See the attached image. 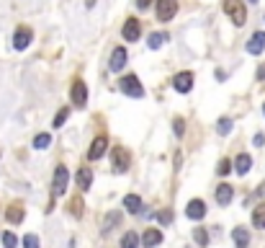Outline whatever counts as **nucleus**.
I'll return each instance as SVG.
<instances>
[{
    "label": "nucleus",
    "mask_w": 265,
    "mask_h": 248,
    "mask_svg": "<svg viewBox=\"0 0 265 248\" xmlns=\"http://www.w3.org/2000/svg\"><path fill=\"white\" fill-rule=\"evenodd\" d=\"M252 3H255V0H252Z\"/></svg>",
    "instance_id": "4c0bfd02"
},
{
    "label": "nucleus",
    "mask_w": 265,
    "mask_h": 248,
    "mask_svg": "<svg viewBox=\"0 0 265 248\" xmlns=\"http://www.w3.org/2000/svg\"><path fill=\"white\" fill-rule=\"evenodd\" d=\"M111 158H113V165H116L119 173H124L126 168H129V163H132L129 150H124V148H113V150H111Z\"/></svg>",
    "instance_id": "1a4fd4ad"
},
{
    "label": "nucleus",
    "mask_w": 265,
    "mask_h": 248,
    "mask_svg": "<svg viewBox=\"0 0 265 248\" xmlns=\"http://www.w3.org/2000/svg\"><path fill=\"white\" fill-rule=\"evenodd\" d=\"M83 207L85 205H83V199H80V197H72L70 199V215L72 217H83Z\"/></svg>",
    "instance_id": "b1692460"
},
{
    "label": "nucleus",
    "mask_w": 265,
    "mask_h": 248,
    "mask_svg": "<svg viewBox=\"0 0 265 248\" xmlns=\"http://www.w3.org/2000/svg\"><path fill=\"white\" fill-rule=\"evenodd\" d=\"M149 3H152V0H136V8L144 10V8H149Z\"/></svg>",
    "instance_id": "72a5a7b5"
},
{
    "label": "nucleus",
    "mask_w": 265,
    "mask_h": 248,
    "mask_svg": "<svg viewBox=\"0 0 265 248\" xmlns=\"http://www.w3.org/2000/svg\"><path fill=\"white\" fill-rule=\"evenodd\" d=\"M263 111H265V106H263Z\"/></svg>",
    "instance_id": "e433bc0d"
},
{
    "label": "nucleus",
    "mask_w": 265,
    "mask_h": 248,
    "mask_svg": "<svg viewBox=\"0 0 265 248\" xmlns=\"http://www.w3.org/2000/svg\"><path fill=\"white\" fill-rule=\"evenodd\" d=\"M172 88H175L178 93H188L193 88V73H188V70L178 73L175 78H172Z\"/></svg>",
    "instance_id": "0eeeda50"
},
{
    "label": "nucleus",
    "mask_w": 265,
    "mask_h": 248,
    "mask_svg": "<svg viewBox=\"0 0 265 248\" xmlns=\"http://www.w3.org/2000/svg\"><path fill=\"white\" fill-rule=\"evenodd\" d=\"M0 241H3V248H16V235L13 233H3Z\"/></svg>",
    "instance_id": "c85d7f7f"
},
{
    "label": "nucleus",
    "mask_w": 265,
    "mask_h": 248,
    "mask_svg": "<svg viewBox=\"0 0 265 248\" xmlns=\"http://www.w3.org/2000/svg\"><path fill=\"white\" fill-rule=\"evenodd\" d=\"M67 117H70V109H60V111H57V117H54V127H62V124H65V119Z\"/></svg>",
    "instance_id": "cd10ccee"
},
{
    "label": "nucleus",
    "mask_w": 265,
    "mask_h": 248,
    "mask_svg": "<svg viewBox=\"0 0 265 248\" xmlns=\"http://www.w3.org/2000/svg\"><path fill=\"white\" fill-rule=\"evenodd\" d=\"M163 41H167V34H149V49H160L163 47Z\"/></svg>",
    "instance_id": "393cba45"
},
{
    "label": "nucleus",
    "mask_w": 265,
    "mask_h": 248,
    "mask_svg": "<svg viewBox=\"0 0 265 248\" xmlns=\"http://www.w3.org/2000/svg\"><path fill=\"white\" fill-rule=\"evenodd\" d=\"M193 238H196V243H199V246H206V243H209V233H206L203 228H196Z\"/></svg>",
    "instance_id": "bb28decb"
},
{
    "label": "nucleus",
    "mask_w": 265,
    "mask_h": 248,
    "mask_svg": "<svg viewBox=\"0 0 265 248\" xmlns=\"http://www.w3.org/2000/svg\"><path fill=\"white\" fill-rule=\"evenodd\" d=\"M229 171H232V163H229V161H222V163H219V168H216L219 176H227Z\"/></svg>",
    "instance_id": "2f4dec72"
},
{
    "label": "nucleus",
    "mask_w": 265,
    "mask_h": 248,
    "mask_svg": "<svg viewBox=\"0 0 265 248\" xmlns=\"http://www.w3.org/2000/svg\"><path fill=\"white\" fill-rule=\"evenodd\" d=\"M136 246H139V235H136V233H124V238H121V248H136Z\"/></svg>",
    "instance_id": "5701e85b"
},
{
    "label": "nucleus",
    "mask_w": 265,
    "mask_h": 248,
    "mask_svg": "<svg viewBox=\"0 0 265 248\" xmlns=\"http://www.w3.org/2000/svg\"><path fill=\"white\" fill-rule=\"evenodd\" d=\"M106 148H108V140L100 134V137H96V140H93V145H90L88 158H90V161H98V158H100L103 153H106Z\"/></svg>",
    "instance_id": "ddd939ff"
},
{
    "label": "nucleus",
    "mask_w": 265,
    "mask_h": 248,
    "mask_svg": "<svg viewBox=\"0 0 265 248\" xmlns=\"http://www.w3.org/2000/svg\"><path fill=\"white\" fill-rule=\"evenodd\" d=\"M232 197H234V189L229 184H219L216 186V202H219V205H229Z\"/></svg>",
    "instance_id": "4468645a"
},
{
    "label": "nucleus",
    "mask_w": 265,
    "mask_h": 248,
    "mask_svg": "<svg viewBox=\"0 0 265 248\" xmlns=\"http://www.w3.org/2000/svg\"><path fill=\"white\" fill-rule=\"evenodd\" d=\"M5 220L13 222V225H18L21 220H24V207H21V205H10L5 209Z\"/></svg>",
    "instance_id": "f3484780"
},
{
    "label": "nucleus",
    "mask_w": 265,
    "mask_h": 248,
    "mask_svg": "<svg viewBox=\"0 0 265 248\" xmlns=\"http://www.w3.org/2000/svg\"><path fill=\"white\" fill-rule=\"evenodd\" d=\"M157 220H160V222H163V225H167V222H172V212H170V209H163V212H160V215H157Z\"/></svg>",
    "instance_id": "473e14b6"
},
{
    "label": "nucleus",
    "mask_w": 265,
    "mask_h": 248,
    "mask_svg": "<svg viewBox=\"0 0 265 248\" xmlns=\"http://www.w3.org/2000/svg\"><path fill=\"white\" fill-rule=\"evenodd\" d=\"M252 225H255V228H260V230L265 228V202L252 209Z\"/></svg>",
    "instance_id": "412c9836"
},
{
    "label": "nucleus",
    "mask_w": 265,
    "mask_h": 248,
    "mask_svg": "<svg viewBox=\"0 0 265 248\" xmlns=\"http://www.w3.org/2000/svg\"><path fill=\"white\" fill-rule=\"evenodd\" d=\"M142 243H144L147 248H155V246L163 243V233H160L157 228H149V230L142 235Z\"/></svg>",
    "instance_id": "2eb2a0df"
},
{
    "label": "nucleus",
    "mask_w": 265,
    "mask_h": 248,
    "mask_svg": "<svg viewBox=\"0 0 265 248\" xmlns=\"http://www.w3.org/2000/svg\"><path fill=\"white\" fill-rule=\"evenodd\" d=\"M224 13L232 18L234 26H245L247 10H245V3H242V0H224Z\"/></svg>",
    "instance_id": "f257e3e1"
},
{
    "label": "nucleus",
    "mask_w": 265,
    "mask_h": 248,
    "mask_svg": "<svg viewBox=\"0 0 265 248\" xmlns=\"http://www.w3.org/2000/svg\"><path fill=\"white\" fill-rule=\"evenodd\" d=\"M85 3H88V8H93V5H96V0H85Z\"/></svg>",
    "instance_id": "c9c22d12"
},
{
    "label": "nucleus",
    "mask_w": 265,
    "mask_h": 248,
    "mask_svg": "<svg viewBox=\"0 0 265 248\" xmlns=\"http://www.w3.org/2000/svg\"><path fill=\"white\" fill-rule=\"evenodd\" d=\"M232 238H234V246H237V248H247L250 233H247V228H234V230H232Z\"/></svg>",
    "instance_id": "dca6fc26"
},
{
    "label": "nucleus",
    "mask_w": 265,
    "mask_h": 248,
    "mask_svg": "<svg viewBox=\"0 0 265 248\" xmlns=\"http://www.w3.org/2000/svg\"><path fill=\"white\" fill-rule=\"evenodd\" d=\"M175 13H178V0H157V18L163 21V24L172 21Z\"/></svg>",
    "instance_id": "20e7f679"
},
{
    "label": "nucleus",
    "mask_w": 265,
    "mask_h": 248,
    "mask_svg": "<svg viewBox=\"0 0 265 248\" xmlns=\"http://www.w3.org/2000/svg\"><path fill=\"white\" fill-rule=\"evenodd\" d=\"M121 37L126 41H136L142 37V24H139V18H126V24L121 29Z\"/></svg>",
    "instance_id": "423d86ee"
},
{
    "label": "nucleus",
    "mask_w": 265,
    "mask_h": 248,
    "mask_svg": "<svg viewBox=\"0 0 265 248\" xmlns=\"http://www.w3.org/2000/svg\"><path fill=\"white\" fill-rule=\"evenodd\" d=\"M108 62H111L108 67H111L113 73L124 70V65H126V49H124V47H116V49L111 52V60H108Z\"/></svg>",
    "instance_id": "9b49d317"
},
{
    "label": "nucleus",
    "mask_w": 265,
    "mask_h": 248,
    "mask_svg": "<svg viewBox=\"0 0 265 248\" xmlns=\"http://www.w3.org/2000/svg\"><path fill=\"white\" fill-rule=\"evenodd\" d=\"M172 129H175V134H178V137H180V134L186 132V122H183L180 117H175V119H172Z\"/></svg>",
    "instance_id": "c756f323"
},
{
    "label": "nucleus",
    "mask_w": 265,
    "mask_h": 248,
    "mask_svg": "<svg viewBox=\"0 0 265 248\" xmlns=\"http://www.w3.org/2000/svg\"><path fill=\"white\" fill-rule=\"evenodd\" d=\"M186 215H188L191 220H203V215H206V205H203L201 199H191L188 207H186Z\"/></svg>",
    "instance_id": "9d476101"
},
{
    "label": "nucleus",
    "mask_w": 265,
    "mask_h": 248,
    "mask_svg": "<svg viewBox=\"0 0 265 248\" xmlns=\"http://www.w3.org/2000/svg\"><path fill=\"white\" fill-rule=\"evenodd\" d=\"M67 184H70V173H67V165H57L54 168V197H62L65 191H67Z\"/></svg>",
    "instance_id": "7ed1b4c3"
},
{
    "label": "nucleus",
    "mask_w": 265,
    "mask_h": 248,
    "mask_svg": "<svg viewBox=\"0 0 265 248\" xmlns=\"http://www.w3.org/2000/svg\"><path fill=\"white\" fill-rule=\"evenodd\" d=\"M70 96H72V104L75 106H85L88 104V85L83 81H75L70 88Z\"/></svg>",
    "instance_id": "6e6552de"
},
{
    "label": "nucleus",
    "mask_w": 265,
    "mask_h": 248,
    "mask_svg": "<svg viewBox=\"0 0 265 248\" xmlns=\"http://www.w3.org/2000/svg\"><path fill=\"white\" fill-rule=\"evenodd\" d=\"M258 78H260V81H265V65H263L260 70H258Z\"/></svg>",
    "instance_id": "f704fd0d"
},
{
    "label": "nucleus",
    "mask_w": 265,
    "mask_h": 248,
    "mask_svg": "<svg viewBox=\"0 0 265 248\" xmlns=\"http://www.w3.org/2000/svg\"><path fill=\"white\" fill-rule=\"evenodd\" d=\"M90 184H93V171H90V168H80L77 171V186L90 189Z\"/></svg>",
    "instance_id": "aec40b11"
},
{
    "label": "nucleus",
    "mask_w": 265,
    "mask_h": 248,
    "mask_svg": "<svg viewBox=\"0 0 265 248\" xmlns=\"http://www.w3.org/2000/svg\"><path fill=\"white\" fill-rule=\"evenodd\" d=\"M265 49V31H255L247 41V52L250 54H260Z\"/></svg>",
    "instance_id": "f8f14e48"
},
{
    "label": "nucleus",
    "mask_w": 265,
    "mask_h": 248,
    "mask_svg": "<svg viewBox=\"0 0 265 248\" xmlns=\"http://www.w3.org/2000/svg\"><path fill=\"white\" fill-rule=\"evenodd\" d=\"M49 145H52V137H49L47 132H41V134H36V137H33V148H36V150H47Z\"/></svg>",
    "instance_id": "4be33fe9"
},
{
    "label": "nucleus",
    "mask_w": 265,
    "mask_h": 248,
    "mask_svg": "<svg viewBox=\"0 0 265 248\" xmlns=\"http://www.w3.org/2000/svg\"><path fill=\"white\" fill-rule=\"evenodd\" d=\"M124 207L132 212V215H139L142 212V199L136 197V194H126V199H124Z\"/></svg>",
    "instance_id": "a211bd4d"
},
{
    "label": "nucleus",
    "mask_w": 265,
    "mask_h": 248,
    "mask_svg": "<svg viewBox=\"0 0 265 248\" xmlns=\"http://www.w3.org/2000/svg\"><path fill=\"white\" fill-rule=\"evenodd\" d=\"M216 132L219 134H229V132H232V119H219V127H216Z\"/></svg>",
    "instance_id": "a878e982"
},
{
    "label": "nucleus",
    "mask_w": 265,
    "mask_h": 248,
    "mask_svg": "<svg viewBox=\"0 0 265 248\" xmlns=\"http://www.w3.org/2000/svg\"><path fill=\"white\" fill-rule=\"evenodd\" d=\"M31 39H33V31H31V26H18L16 29V34H13V47L18 49V52H24L29 44H31Z\"/></svg>",
    "instance_id": "39448f33"
},
{
    "label": "nucleus",
    "mask_w": 265,
    "mask_h": 248,
    "mask_svg": "<svg viewBox=\"0 0 265 248\" xmlns=\"http://www.w3.org/2000/svg\"><path fill=\"white\" fill-rule=\"evenodd\" d=\"M24 248H39V238L33 233H29L26 238H24Z\"/></svg>",
    "instance_id": "7c9ffc66"
},
{
    "label": "nucleus",
    "mask_w": 265,
    "mask_h": 248,
    "mask_svg": "<svg viewBox=\"0 0 265 248\" xmlns=\"http://www.w3.org/2000/svg\"><path fill=\"white\" fill-rule=\"evenodd\" d=\"M121 91L126 96H132V98H142L144 96V88H142V83H139V78H136V75L121 78Z\"/></svg>",
    "instance_id": "f03ea898"
},
{
    "label": "nucleus",
    "mask_w": 265,
    "mask_h": 248,
    "mask_svg": "<svg viewBox=\"0 0 265 248\" xmlns=\"http://www.w3.org/2000/svg\"><path fill=\"white\" fill-rule=\"evenodd\" d=\"M250 165H252L250 155H247V153H239V155H237V161H234V168H237V173H239V176H245V173L250 171Z\"/></svg>",
    "instance_id": "6ab92c4d"
}]
</instances>
